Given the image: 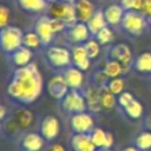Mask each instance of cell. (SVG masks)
Wrapping results in <instances>:
<instances>
[{
    "label": "cell",
    "instance_id": "ee69618b",
    "mask_svg": "<svg viewBox=\"0 0 151 151\" xmlns=\"http://www.w3.org/2000/svg\"><path fill=\"white\" fill-rule=\"evenodd\" d=\"M0 127H1V122H0Z\"/></svg>",
    "mask_w": 151,
    "mask_h": 151
},
{
    "label": "cell",
    "instance_id": "74e56055",
    "mask_svg": "<svg viewBox=\"0 0 151 151\" xmlns=\"http://www.w3.org/2000/svg\"><path fill=\"white\" fill-rule=\"evenodd\" d=\"M50 151H65V147L61 144H54L51 146Z\"/></svg>",
    "mask_w": 151,
    "mask_h": 151
},
{
    "label": "cell",
    "instance_id": "b9f144b4",
    "mask_svg": "<svg viewBox=\"0 0 151 151\" xmlns=\"http://www.w3.org/2000/svg\"><path fill=\"white\" fill-rule=\"evenodd\" d=\"M59 1H61V2H68V4H74L77 0H59Z\"/></svg>",
    "mask_w": 151,
    "mask_h": 151
},
{
    "label": "cell",
    "instance_id": "8fae6325",
    "mask_svg": "<svg viewBox=\"0 0 151 151\" xmlns=\"http://www.w3.org/2000/svg\"><path fill=\"white\" fill-rule=\"evenodd\" d=\"M60 132V122L55 116H46L40 123V134L46 142H51L58 137Z\"/></svg>",
    "mask_w": 151,
    "mask_h": 151
},
{
    "label": "cell",
    "instance_id": "44dd1931",
    "mask_svg": "<svg viewBox=\"0 0 151 151\" xmlns=\"http://www.w3.org/2000/svg\"><path fill=\"white\" fill-rule=\"evenodd\" d=\"M90 134H91V139H92L93 144L96 145V147L111 149L113 143H114L112 133L109 131H105L100 127H94Z\"/></svg>",
    "mask_w": 151,
    "mask_h": 151
},
{
    "label": "cell",
    "instance_id": "52a82bcc",
    "mask_svg": "<svg viewBox=\"0 0 151 151\" xmlns=\"http://www.w3.org/2000/svg\"><path fill=\"white\" fill-rule=\"evenodd\" d=\"M61 106L66 112L72 114L87 111V103L84 92H80V90H70L61 99Z\"/></svg>",
    "mask_w": 151,
    "mask_h": 151
},
{
    "label": "cell",
    "instance_id": "1f68e13d",
    "mask_svg": "<svg viewBox=\"0 0 151 151\" xmlns=\"http://www.w3.org/2000/svg\"><path fill=\"white\" fill-rule=\"evenodd\" d=\"M33 113L29 110H21L17 114V125L21 129H27L33 123Z\"/></svg>",
    "mask_w": 151,
    "mask_h": 151
},
{
    "label": "cell",
    "instance_id": "4316f807",
    "mask_svg": "<svg viewBox=\"0 0 151 151\" xmlns=\"http://www.w3.org/2000/svg\"><path fill=\"white\" fill-rule=\"evenodd\" d=\"M133 145L140 151L151 150V130L147 127H143L134 137Z\"/></svg>",
    "mask_w": 151,
    "mask_h": 151
},
{
    "label": "cell",
    "instance_id": "836d02e7",
    "mask_svg": "<svg viewBox=\"0 0 151 151\" xmlns=\"http://www.w3.org/2000/svg\"><path fill=\"white\" fill-rule=\"evenodd\" d=\"M134 98H136L134 94H133L131 91H129V90L122 92L119 96H117V109H118L119 111L123 110V109H124L126 105H129Z\"/></svg>",
    "mask_w": 151,
    "mask_h": 151
},
{
    "label": "cell",
    "instance_id": "e575fe53",
    "mask_svg": "<svg viewBox=\"0 0 151 151\" xmlns=\"http://www.w3.org/2000/svg\"><path fill=\"white\" fill-rule=\"evenodd\" d=\"M119 4L124 7L125 11H142L143 0H119Z\"/></svg>",
    "mask_w": 151,
    "mask_h": 151
},
{
    "label": "cell",
    "instance_id": "8d00e7d4",
    "mask_svg": "<svg viewBox=\"0 0 151 151\" xmlns=\"http://www.w3.org/2000/svg\"><path fill=\"white\" fill-rule=\"evenodd\" d=\"M144 15H146L149 19H151V0H143L142 5V11Z\"/></svg>",
    "mask_w": 151,
    "mask_h": 151
},
{
    "label": "cell",
    "instance_id": "4dcf8cb0",
    "mask_svg": "<svg viewBox=\"0 0 151 151\" xmlns=\"http://www.w3.org/2000/svg\"><path fill=\"white\" fill-rule=\"evenodd\" d=\"M22 45L28 47V48H38L40 45H42L40 37L37 34L35 31H31L27 33H24V39H22Z\"/></svg>",
    "mask_w": 151,
    "mask_h": 151
},
{
    "label": "cell",
    "instance_id": "2e32d148",
    "mask_svg": "<svg viewBox=\"0 0 151 151\" xmlns=\"http://www.w3.org/2000/svg\"><path fill=\"white\" fill-rule=\"evenodd\" d=\"M126 119L131 120V122H136V120H140L144 119V104L142 103V100H139L138 98H134L129 105H126L123 110L119 111Z\"/></svg>",
    "mask_w": 151,
    "mask_h": 151
},
{
    "label": "cell",
    "instance_id": "83f0119b",
    "mask_svg": "<svg viewBox=\"0 0 151 151\" xmlns=\"http://www.w3.org/2000/svg\"><path fill=\"white\" fill-rule=\"evenodd\" d=\"M20 8L29 13H40L47 8L46 0H17Z\"/></svg>",
    "mask_w": 151,
    "mask_h": 151
},
{
    "label": "cell",
    "instance_id": "d6a6232c",
    "mask_svg": "<svg viewBox=\"0 0 151 151\" xmlns=\"http://www.w3.org/2000/svg\"><path fill=\"white\" fill-rule=\"evenodd\" d=\"M84 46H85V48H86V51H87V53H88V55H90V58L91 59H96L99 54H100V44L92 37V38H90L85 44H84Z\"/></svg>",
    "mask_w": 151,
    "mask_h": 151
},
{
    "label": "cell",
    "instance_id": "e0dca14e",
    "mask_svg": "<svg viewBox=\"0 0 151 151\" xmlns=\"http://www.w3.org/2000/svg\"><path fill=\"white\" fill-rule=\"evenodd\" d=\"M84 71L77 68L76 66L66 67L65 72L63 73L70 90H81L84 86Z\"/></svg>",
    "mask_w": 151,
    "mask_h": 151
},
{
    "label": "cell",
    "instance_id": "f546056e",
    "mask_svg": "<svg viewBox=\"0 0 151 151\" xmlns=\"http://www.w3.org/2000/svg\"><path fill=\"white\" fill-rule=\"evenodd\" d=\"M101 46L105 45H110L113 39H114V28H112L111 26H105L104 28H101L94 37H93Z\"/></svg>",
    "mask_w": 151,
    "mask_h": 151
},
{
    "label": "cell",
    "instance_id": "ba28073f",
    "mask_svg": "<svg viewBox=\"0 0 151 151\" xmlns=\"http://www.w3.org/2000/svg\"><path fill=\"white\" fill-rule=\"evenodd\" d=\"M70 126L73 133H91L96 127V120L92 112L83 111L71 116Z\"/></svg>",
    "mask_w": 151,
    "mask_h": 151
},
{
    "label": "cell",
    "instance_id": "f1b7e54d",
    "mask_svg": "<svg viewBox=\"0 0 151 151\" xmlns=\"http://www.w3.org/2000/svg\"><path fill=\"white\" fill-rule=\"evenodd\" d=\"M126 86H127V81H126V79H125L124 76L116 77V78H111V79H109V81L106 83V87H107L114 96H119L122 92L126 91Z\"/></svg>",
    "mask_w": 151,
    "mask_h": 151
},
{
    "label": "cell",
    "instance_id": "bcb514c9",
    "mask_svg": "<svg viewBox=\"0 0 151 151\" xmlns=\"http://www.w3.org/2000/svg\"><path fill=\"white\" fill-rule=\"evenodd\" d=\"M149 151H151V150H149Z\"/></svg>",
    "mask_w": 151,
    "mask_h": 151
},
{
    "label": "cell",
    "instance_id": "6da1fadb",
    "mask_svg": "<svg viewBox=\"0 0 151 151\" xmlns=\"http://www.w3.org/2000/svg\"><path fill=\"white\" fill-rule=\"evenodd\" d=\"M41 91L42 77L38 65L33 61L26 66L17 67L7 86L9 97L21 104H32L39 98Z\"/></svg>",
    "mask_w": 151,
    "mask_h": 151
},
{
    "label": "cell",
    "instance_id": "d4e9b609",
    "mask_svg": "<svg viewBox=\"0 0 151 151\" xmlns=\"http://www.w3.org/2000/svg\"><path fill=\"white\" fill-rule=\"evenodd\" d=\"M99 101L101 110H112L117 107V96H114L107 87L106 85L99 86Z\"/></svg>",
    "mask_w": 151,
    "mask_h": 151
},
{
    "label": "cell",
    "instance_id": "7a4b0ae2",
    "mask_svg": "<svg viewBox=\"0 0 151 151\" xmlns=\"http://www.w3.org/2000/svg\"><path fill=\"white\" fill-rule=\"evenodd\" d=\"M119 29L131 39L142 38L151 32V19L137 11H125Z\"/></svg>",
    "mask_w": 151,
    "mask_h": 151
},
{
    "label": "cell",
    "instance_id": "5b68a950",
    "mask_svg": "<svg viewBox=\"0 0 151 151\" xmlns=\"http://www.w3.org/2000/svg\"><path fill=\"white\" fill-rule=\"evenodd\" d=\"M24 33L17 26L8 25L7 27L0 29V48L6 53H13L22 45Z\"/></svg>",
    "mask_w": 151,
    "mask_h": 151
},
{
    "label": "cell",
    "instance_id": "484cf974",
    "mask_svg": "<svg viewBox=\"0 0 151 151\" xmlns=\"http://www.w3.org/2000/svg\"><path fill=\"white\" fill-rule=\"evenodd\" d=\"M86 25H87V27L90 29L91 35L94 37L101 28L107 26V22H106L105 15H104V11L103 9H97L96 13L93 14V17L86 22Z\"/></svg>",
    "mask_w": 151,
    "mask_h": 151
},
{
    "label": "cell",
    "instance_id": "f6af8a7d",
    "mask_svg": "<svg viewBox=\"0 0 151 151\" xmlns=\"http://www.w3.org/2000/svg\"><path fill=\"white\" fill-rule=\"evenodd\" d=\"M150 83H151V79H150Z\"/></svg>",
    "mask_w": 151,
    "mask_h": 151
},
{
    "label": "cell",
    "instance_id": "ab89813d",
    "mask_svg": "<svg viewBox=\"0 0 151 151\" xmlns=\"http://www.w3.org/2000/svg\"><path fill=\"white\" fill-rule=\"evenodd\" d=\"M144 126L151 130V116H147L146 118L144 117Z\"/></svg>",
    "mask_w": 151,
    "mask_h": 151
},
{
    "label": "cell",
    "instance_id": "d590c367",
    "mask_svg": "<svg viewBox=\"0 0 151 151\" xmlns=\"http://www.w3.org/2000/svg\"><path fill=\"white\" fill-rule=\"evenodd\" d=\"M11 19V12L9 8L5 5H0V29L8 26Z\"/></svg>",
    "mask_w": 151,
    "mask_h": 151
},
{
    "label": "cell",
    "instance_id": "603a6c76",
    "mask_svg": "<svg viewBox=\"0 0 151 151\" xmlns=\"http://www.w3.org/2000/svg\"><path fill=\"white\" fill-rule=\"evenodd\" d=\"M127 71V70L123 64H120L118 60H114V59H110L107 58V60L105 61L104 66H103V72L105 73V76L111 79V78H116V77H120V76H124Z\"/></svg>",
    "mask_w": 151,
    "mask_h": 151
},
{
    "label": "cell",
    "instance_id": "f35d334b",
    "mask_svg": "<svg viewBox=\"0 0 151 151\" xmlns=\"http://www.w3.org/2000/svg\"><path fill=\"white\" fill-rule=\"evenodd\" d=\"M119 151H140V150H138L134 145H127V146H124L123 149H120Z\"/></svg>",
    "mask_w": 151,
    "mask_h": 151
},
{
    "label": "cell",
    "instance_id": "cb8c5ba5",
    "mask_svg": "<svg viewBox=\"0 0 151 151\" xmlns=\"http://www.w3.org/2000/svg\"><path fill=\"white\" fill-rule=\"evenodd\" d=\"M32 58H33V53L31 48L26 46H21L20 48L11 53V60L17 67H22L28 65L29 63H32Z\"/></svg>",
    "mask_w": 151,
    "mask_h": 151
},
{
    "label": "cell",
    "instance_id": "ac0fdd59",
    "mask_svg": "<svg viewBox=\"0 0 151 151\" xmlns=\"http://www.w3.org/2000/svg\"><path fill=\"white\" fill-rule=\"evenodd\" d=\"M70 143L73 151H96L97 150L96 145L91 139L90 133H74Z\"/></svg>",
    "mask_w": 151,
    "mask_h": 151
},
{
    "label": "cell",
    "instance_id": "7bdbcfd3",
    "mask_svg": "<svg viewBox=\"0 0 151 151\" xmlns=\"http://www.w3.org/2000/svg\"><path fill=\"white\" fill-rule=\"evenodd\" d=\"M46 1H47V2H51V4H52V2H54L55 0H46Z\"/></svg>",
    "mask_w": 151,
    "mask_h": 151
},
{
    "label": "cell",
    "instance_id": "ffe728a7",
    "mask_svg": "<svg viewBox=\"0 0 151 151\" xmlns=\"http://www.w3.org/2000/svg\"><path fill=\"white\" fill-rule=\"evenodd\" d=\"M74 7H76L78 21L85 22V24L93 17V14L97 11V8L94 7L91 0H77L74 2Z\"/></svg>",
    "mask_w": 151,
    "mask_h": 151
},
{
    "label": "cell",
    "instance_id": "9a60e30c",
    "mask_svg": "<svg viewBox=\"0 0 151 151\" xmlns=\"http://www.w3.org/2000/svg\"><path fill=\"white\" fill-rule=\"evenodd\" d=\"M68 38L74 44H85L90 38H92L90 29L85 22L78 21L73 26L68 27Z\"/></svg>",
    "mask_w": 151,
    "mask_h": 151
},
{
    "label": "cell",
    "instance_id": "8992f818",
    "mask_svg": "<svg viewBox=\"0 0 151 151\" xmlns=\"http://www.w3.org/2000/svg\"><path fill=\"white\" fill-rule=\"evenodd\" d=\"M46 57L48 63L54 68H65L72 64L71 51L65 46H50L46 51Z\"/></svg>",
    "mask_w": 151,
    "mask_h": 151
},
{
    "label": "cell",
    "instance_id": "60d3db41",
    "mask_svg": "<svg viewBox=\"0 0 151 151\" xmlns=\"http://www.w3.org/2000/svg\"><path fill=\"white\" fill-rule=\"evenodd\" d=\"M96 151H113L112 149H106V147H97Z\"/></svg>",
    "mask_w": 151,
    "mask_h": 151
},
{
    "label": "cell",
    "instance_id": "30bf717a",
    "mask_svg": "<svg viewBox=\"0 0 151 151\" xmlns=\"http://www.w3.org/2000/svg\"><path fill=\"white\" fill-rule=\"evenodd\" d=\"M131 71L137 76L151 79V51H144L134 55Z\"/></svg>",
    "mask_w": 151,
    "mask_h": 151
},
{
    "label": "cell",
    "instance_id": "9c48e42d",
    "mask_svg": "<svg viewBox=\"0 0 151 151\" xmlns=\"http://www.w3.org/2000/svg\"><path fill=\"white\" fill-rule=\"evenodd\" d=\"M107 58L110 59H114L118 60L120 64H123L127 70L131 71V65L133 63L134 59V54L132 53L131 48L129 47V45L123 44V42H118V44H113L109 47L107 51Z\"/></svg>",
    "mask_w": 151,
    "mask_h": 151
},
{
    "label": "cell",
    "instance_id": "3957f363",
    "mask_svg": "<svg viewBox=\"0 0 151 151\" xmlns=\"http://www.w3.org/2000/svg\"><path fill=\"white\" fill-rule=\"evenodd\" d=\"M65 27L66 26L61 21H59L57 19H53L50 15H41L35 21L34 31L40 37L42 45H48L52 41L53 37L57 33L61 32Z\"/></svg>",
    "mask_w": 151,
    "mask_h": 151
},
{
    "label": "cell",
    "instance_id": "5bb4252c",
    "mask_svg": "<svg viewBox=\"0 0 151 151\" xmlns=\"http://www.w3.org/2000/svg\"><path fill=\"white\" fill-rule=\"evenodd\" d=\"M124 13H125V9L119 2L111 4L107 7H105V9H104V15H105L107 25L114 29L119 28L122 19L124 17Z\"/></svg>",
    "mask_w": 151,
    "mask_h": 151
},
{
    "label": "cell",
    "instance_id": "277c9868",
    "mask_svg": "<svg viewBox=\"0 0 151 151\" xmlns=\"http://www.w3.org/2000/svg\"><path fill=\"white\" fill-rule=\"evenodd\" d=\"M48 15L53 19L61 21L67 28L78 22L74 4L61 2V1L55 2L54 1L48 7Z\"/></svg>",
    "mask_w": 151,
    "mask_h": 151
},
{
    "label": "cell",
    "instance_id": "d6986e66",
    "mask_svg": "<svg viewBox=\"0 0 151 151\" xmlns=\"http://www.w3.org/2000/svg\"><path fill=\"white\" fill-rule=\"evenodd\" d=\"M84 96L87 103V110L92 113H98L101 111L100 101H99V86L92 84L87 85L84 90Z\"/></svg>",
    "mask_w": 151,
    "mask_h": 151
},
{
    "label": "cell",
    "instance_id": "7402d4cb",
    "mask_svg": "<svg viewBox=\"0 0 151 151\" xmlns=\"http://www.w3.org/2000/svg\"><path fill=\"white\" fill-rule=\"evenodd\" d=\"M45 145V138L37 132H28L21 140V146L25 151H40Z\"/></svg>",
    "mask_w": 151,
    "mask_h": 151
},
{
    "label": "cell",
    "instance_id": "4fadbf2b",
    "mask_svg": "<svg viewBox=\"0 0 151 151\" xmlns=\"http://www.w3.org/2000/svg\"><path fill=\"white\" fill-rule=\"evenodd\" d=\"M72 65L81 71H87L91 67V58L84 46V44H76L71 50Z\"/></svg>",
    "mask_w": 151,
    "mask_h": 151
},
{
    "label": "cell",
    "instance_id": "7c38bea8",
    "mask_svg": "<svg viewBox=\"0 0 151 151\" xmlns=\"http://www.w3.org/2000/svg\"><path fill=\"white\" fill-rule=\"evenodd\" d=\"M47 91L52 98L61 100L66 96V93L70 91V87L63 74H55L48 79Z\"/></svg>",
    "mask_w": 151,
    "mask_h": 151
}]
</instances>
